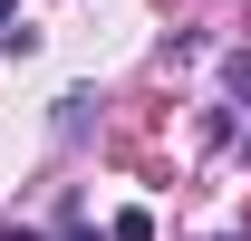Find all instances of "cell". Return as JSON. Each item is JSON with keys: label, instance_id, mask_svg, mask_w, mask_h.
<instances>
[{"label": "cell", "instance_id": "6da1fadb", "mask_svg": "<svg viewBox=\"0 0 251 241\" xmlns=\"http://www.w3.org/2000/svg\"><path fill=\"white\" fill-rule=\"evenodd\" d=\"M106 241H155V222H145V212H116V222H106Z\"/></svg>", "mask_w": 251, "mask_h": 241}, {"label": "cell", "instance_id": "7a4b0ae2", "mask_svg": "<svg viewBox=\"0 0 251 241\" xmlns=\"http://www.w3.org/2000/svg\"><path fill=\"white\" fill-rule=\"evenodd\" d=\"M222 77H232V96H251V58H232V68H222Z\"/></svg>", "mask_w": 251, "mask_h": 241}, {"label": "cell", "instance_id": "3957f363", "mask_svg": "<svg viewBox=\"0 0 251 241\" xmlns=\"http://www.w3.org/2000/svg\"><path fill=\"white\" fill-rule=\"evenodd\" d=\"M10 10H20V0H0V39H10Z\"/></svg>", "mask_w": 251, "mask_h": 241}, {"label": "cell", "instance_id": "277c9868", "mask_svg": "<svg viewBox=\"0 0 251 241\" xmlns=\"http://www.w3.org/2000/svg\"><path fill=\"white\" fill-rule=\"evenodd\" d=\"M68 241H97V232H87V222H68Z\"/></svg>", "mask_w": 251, "mask_h": 241}, {"label": "cell", "instance_id": "5b68a950", "mask_svg": "<svg viewBox=\"0 0 251 241\" xmlns=\"http://www.w3.org/2000/svg\"><path fill=\"white\" fill-rule=\"evenodd\" d=\"M242 154H251V135H242Z\"/></svg>", "mask_w": 251, "mask_h": 241}]
</instances>
